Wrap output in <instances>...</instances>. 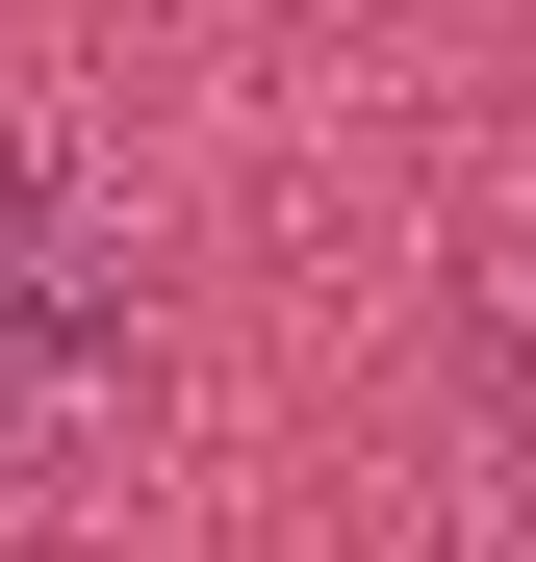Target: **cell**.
Instances as JSON below:
<instances>
[{
    "instance_id": "cell-1",
    "label": "cell",
    "mask_w": 536,
    "mask_h": 562,
    "mask_svg": "<svg viewBox=\"0 0 536 562\" xmlns=\"http://www.w3.org/2000/svg\"><path fill=\"white\" fill-rule=\"evenodd\" d=\"M103 384H128V231L77 205V154L0 128V486H26Z\"/></svg>"
}]
</instances>
